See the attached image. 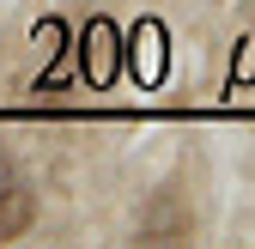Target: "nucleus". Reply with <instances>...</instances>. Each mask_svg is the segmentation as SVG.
<instances>
[{"label": "nucleus", "instance_id": "f03ea898", "mask_svg": "<svg viewBox=\"0 0 255 249\" xmlns=\"http://www.w3.org/2000/svg\"><path fill=\"white\" fill-rule=\"evenodd\" d=\"M30 225H37V195H30L24 182H12V176H0V243H12V237H24Z\"/></svg>", "mask_w": 255, "mask_h": 249}, {"label": "nucleus", "instance_id": "f257e3e1", "mask_svg": "<svg viewBox=\"0 0 255 249\" xmlns=\"http://www.w3.org/2000/svg\"><path fill=\"white\" fill-rule=\"evenodd\" d=\"M79 73H85L91 85H110V79L122 73V37H116L110 18H91V24L79 30Z\"/></svg>", "mask_w": 255, "mask_h": 249}, {"label": "nucleus", "instance_id": "7ed1b4c3", "mask_svg": "<svg viewBox=\"0 0 255 249\" xmlns=\"http://www.w3.org/2000/svg\"><path fill=\"white\" fill-rule=\"evenodd\" d=\"M170 237H188V207L176 195H158L152 213L140 219V243H170Z\"/></svg>", "mask_w": 255, "mask_h": 249}, {"label": "nucleus", "instance_id": "20e7f679", "mask_svg": "<svg viewBox=\"0 0 255 249\" xmlns=\"http://www.w3.org/2000/svg\"><path fill=\"white\" fill-rule=\"evenodd\" d=\"M158 43H164V37H158V24H140L134 37H128V67H134L146 85L164 73V49H158Z\"/></svg>", "mask_w": 255, "mask_h": 249}]
</instances>
